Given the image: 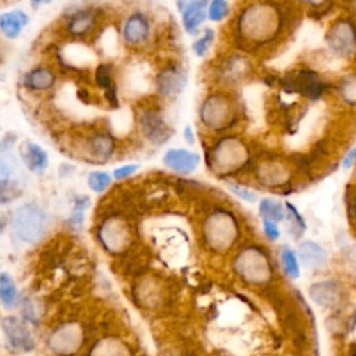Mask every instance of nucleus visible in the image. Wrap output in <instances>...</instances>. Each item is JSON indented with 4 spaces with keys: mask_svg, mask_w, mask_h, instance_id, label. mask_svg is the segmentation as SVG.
<instances>
[{
    "mask_svg": "<svg viewBox=\"0 0 356 356\" xmlns=\"http://www.w3.org/2000/svg\"><path fill=\"white\" fill-rule=\"evenodd\" d=\"M285 14L273 1H259L248 6L238 15L236 33L242 44L260 47L273 42L282 31Z\"/></svg>",
    "mask_w": 356,
    "mask_h": 356,
    "instance_id": "f257e3e1",
    "label": "nucleus"
},
{
    "mask_svg": "<svg viewBox=\"0 0 356 356\" xmlns=\"http://www.w3.org/2000/svg\"><path fill=\"white\" fill-rule=\"evenodd\" d=\"M249 159L246 145L234 136L220 140L209 154V165L214 172L231 174L242 168Z\"/></svg>",
    "mask_w": 356,
    "mask_h": 356,
    "instance_id": "f03ea898",
    "label": "nucleus"
},
{
    "mask_svg": "<svg viewBox=\"0 0 356 356\" xmlns=\"http://www.w3.org/2000/svg\"><path fill=\"white\" fill-rule=\"evenodd\" d=\"M239 235L236 218L227 210H214L204 222V239L214 250L231 248Z\"/></svg>",
    "mask_w": 356,
    "mask_h": 356,
    "instance_id": "7ed1b4c3",
    "label": "nucleus"
},
{
    "mask_svg": "<svg viewBox=\"0 0 356 356\" xmlns=\"http://www.w3.org/2000/svg\"><path fill=\"white\" fill-rule=\"evenodd\" d=\"M47 227L46 211L35 203L21 204L13 217V231L15 236L26 243L38 242Z\"/></svg>",
    "mask_w": 356,
    "mask_h": 356,
    "instance_id": "20e7f679",
    "label": "nucleus"
},
{
    "mask_svg": "<svg viewBox=\"0 0 356 356\" xmlns=\"http://www.w3.org/2000/svg\"><path fill=\"white\" fill-rule=\"evenodd\" d=\"M234 266L238 275L253 285L266 284L273 275V267L268 256L257 246L243 249L238 254Z\"/></svg>",
    "mask_w": 356,
    "mask_h": 356,
    "instance_id": "39448f33",
    "label": "nucleus"
},
{
    "mask_svg": "<svg viewBox=\"0 0 356 356\" xmlns=\"http://www.w3.org/2000/svg\"><path fill=\"white\" fill-rule=\"evenodd\" d=\"M102 10L96 7H79L64 17L63 31L71 39H86L92 36L102 19Z\"/></svg>",
    "mask_w": 356,
    "mask_h": 356,
    "instance_id": "423d86ee",
    "label": "nucleus"
},
{
    "mask_svg": "<svg viewBox=\"0 0 356 356\" xmlns=\"http://www.w3.org/2000/svg\"><path fill=\"white\" fill-rule=\"evenodd\" d=\"M97 239L104 250L111 254H120L131 243L129 225L118 217H108L99 225Z\"/></svg>",
    "mask_w": 356,
    "mask_h": 356,
    "instance_id": "0eeeda50",
    "label": "nucleus"
},
{
    "mask_svg": "<svg viewBox=\"0 0 356 356\" xmlns=\"http://www.w3.org/2000/svg\"><path fill=\"white\" fill-rule=\"evenodd\" d=\"M325 42L337 56H352L356 51V24L349 18L337 19L327 31Z\"/></svg>",
    "mask_w": 356,
    "mask_h": 356,
    "instance_id": "6e6552de",
    "label": "nucleus"
},
{
    "mask_svg": "<svg viewBox=\"0 0 356 356\" xmlns=\"http://www.w3.org/2000/svg\"><path fill=\"white\" fill-rule=\"evenodd\" d=\"M282 88L288 92H296L312 100H317L325 90V83L320 79L317 72L302 70L286 75L282 79Z\"/></svg>",
    "mask_w": 356,
    "mask_h": 356,
    "instance_id": "1a4fd4ad",
    "label": "nucleus"
},
{
    "mask_svg": "<svg viewBox=\"0 0 356 356\" xmlns=\"http://www.w3.org/2000/svg\"><path fill=\"white\" fill-rule=\"evenodd\" d=\"M83 343V331L76 323H64L49 335L47 345L56 353H75Z\"/></svg>",
    "mask_w": 356,
    "mask_h": 356,
    "instance_id": "9d476101",
    "label": "nucleus"
},
{
    "mask_svg": "<svg viewBox=\"0 0 356 356\" xmlns=\"http://www.w3.org/2000/svg\"><path fill=\"white\" fill-rule=\"evenodd\" d=\"M232 117L231 103L221 95H213L204 100L200 108V118L204 125L213 129H221L228 125Z\"/></svg>",
    "mask_w": 356,
    "mask_h": 356,
    "instance_id": "9b49d317",
    "label": "nucleus"
},
{
    "mask_svg": "<svg viewBox=\"0 0 356 356\" xmlns=\"http://www.w3.org/2000/svg\"><path fill=\"white\" fill-rule=\"evenodd\" d=\"M1 330L7 343L15 350H31L35 346V339L28 324L17 316H6L1 320Z\"/></svg>",
    "mask_w": 356,
    "mask_h": 356,
    "instance_id": "f8f14e48",
    "label": "nucleus"
},
{
    "mask_svg": "<svg viewBox=\"0 0 356 356\" xmlns=\"http://www.w3.org/2000/svg\"><path fill=\"white\" fill-rule=\"evenodd\" d=\"M150 19L146 14L135 11L127 17L122 25V39L128 46H140L150 36Z\"/></svg>",
    "mask_w": 356,
    "mask_h": 356,
    "instance_id": "ddd939ff",
    "label": "nucleus"
},
{
    "mask_svg": "<svg viewBox=\"0 0 356 356\" xmlns=\"http://www.w3.org/2000/svg\"><path fill=\"white\" fill-rule=\"evenodd\" d=\"M83 145L88 160L96 163H104L110 160L115 149L114 138L103 131L89 134V136L83 140Z\"/></svg>",
    "mask_w": 356,
    "mask_h": 356,
    "instance_id": "4468645a",
    "label": "nucleus"
},
{
    "mask_svg": "<svg viewBox=\"0 0 356 356\" xmlns=\"http://www.w3.org/2000/svg\"><path fill=\"white\" fill-rule=\"evenodd\" d=\"M309 295L314 303H317L321 307L332 309L339 305L342 300V286L335 280H325L316 282L310 286Z\"/></svg>",
    "mask_w": 356,
    "mask_h": 356,
    "instance_id": "2eb2a0df",
    "label": "nucleus"
},
{
    "mask_svg": "<svg viewBox=\"0 0 356 356\" xmlns=\"http://www.w3.org/2000/svg\"><path fill=\"white\" fill-rule=\"evenodd\" d=\"M143 135L154 145H161L172 135L167 122L154 111H145L139 118Z\"/></svg>",
    "mask_w": 356,
    "mask_h": 356,
    "instance_id": "dca6fc26",
    "label": "nucleus"
},
{
    "mask_svg": "<svg viewBox=\"0 0 356 356\" xmlns=\"http://www.w3.org/2000/svg\"><path fill=\"white\" fill-rule=\"evenodd\" d=\"M163 163L168 168H171L179 174H191L199 165L200 156L197 153L189 152L186 149H170L164 154Z\"/></svg>",
    "mask_w": 356,
    "mask_h": 356,
    "instance_id": "f3484780",
    "label": "nucleus"
},
{
    "mask_svg": "<svg viewBox=\"0 0 356 356\" xmlns=\"http://www.w3.org/2000/svg\"><path fill=\"white\" fill-rule=\"evenodd\" d=\"M185 74L175 65L165 67L157 76V90L163 96H175L185 86Z\"/></svg>",
    "mask_w": 356,
    "mask_h": 356,
    "instance_id": "a211bd4d",
    "label": "nucleus"
},
{
    "mask_svg": "<svg viewBox=\"0 0 356 356\" xmlns=\"http://www.w3.org/2000/svg\"><path fill=\"white\" fill-rule=\"evenodd\" d=\"M29 24V17L24 10L14 8L0 14V32L7 39H15Z\"/></svg>",
    "mask_w": 356,
    "mask_h": 356,
    "instance_id": "6ab92c4d",
    "label": "nucleus"
},
{
    "mask_svg": "<svg viewBox=\"0 0 356 356\" xmlns=\"http://www.w3.org/2000/svg\"><path fill=\"white\" fill-rule=\"evenodd\" d=\"M24 86L33 92H44L54 86L56 83V74L51 68L39 65L32 70H29L24 75Z\"/></svg>",
    "mask_w": 356,
    "mask_h": 356,
    "instance_id": "aec40b11",
    "label": "nucleus"
},
{
    "mask_svg": "<svg viewBox=\"0 0 356 356\" xmlns=\"http://www.w3.org/2000/svg\"><path fill=\"white\" fill-rule=\"evenodd\" d=\"M21 160L26 165L29 171L40 172L43 171L49 164V156L44 149H42L38 143L26 140L19 147Z\"/></svg>",
    "mask_w": 356,
    "mask_h": 356,
    "instance_id": "412c9836",
    "label": "nucleus"
},
{
    "mask_svg": "<svg viewBox=\"0 0 356 356\" xmlns=\"http://www.w3.org/2000/svg\"><path fill=\"white\" fill-rule=\"evenodd\" d=\"M299 259L302 264L309 270H318L327 264V252L316 242L306 241L299 246Z\"/></svg>",
    "mask_w": 356,
    "mask_h": 356,
    "instance_id": "4be33fe9",
    "label": "nucleus"
},
{
    "mask_svg": "<svg viewBox=\"0 0 356 356\" xmlns=\"http://www.w3.org/2000/svg\"><path fill=\"white\" fill-rule=\"evenodd\" d=\"M206 7L202 6H196L188 1L186 7L181 11L182 13V24L185 31L189 35H195L197 33L199 26L206 21Z\"/></svg>",
    "mask_w": 356,
    "mask_h": 356,
    "instance_id": "5701e85b",
    "label": "nucleus"
},
{
    "mask_svg": "<svg viewBox=\"0 0 356 356\" xmlns=\"http://www.w3.org/2000/svg\"><path fill=\"white\" fill-rule=\"evenodd\" d=\"M18 300V291L13 277L8 273H0V303L4 309L11 310Z\"/></svg>",
    "mask_w": 356,
    "mask_h": 356,
    "instance_id": "b1692460",
    "label": "nucleus"
},
{
    "mask_svg": "<svg viewBox=\"0 0 356 356\" xmlns=\"http://www.w3.org/2000/svg\"><path fill=\"white\" fill-rule=\"evenodd\" d=\"M259 179L268 185H277L288 179V172L280 164H266L259 170Z\"/></svg>",
    "mask_w": 356,
    "mask_h": 356,
    "instance_id": "393cba45",
    "label": "nucleus"
},
{
    "mask_svg": "<svg viewBox=\"0 0 356 356\" xmlns=\"http://www.w3.org/2000/svg\"><path fill=\"white\" fill-rule=\"evenodd\" d=\"M259 213L263 218L273 220L275 222L282 221L285 217V210L284 206L273 199H261L259 204Z\"/></svg>",
    "mask_w": 356,
    "mask_h": 356,
    "instance_id": "a878e982",
    "label": "nucleus"
},
{
    "mask_svg": "<svg viewBox=\"0 0 356 356\" xmlns=\"http://www.w3.org/2000/svg\"><path fill=\"white\" fill-rule=\"evenodd\" d=\"M95 82L99 88L104 92L108 89H114V79H113V65L107 63H102L95 70Z\"/></svg>",
    "mask_w": 356,
    "mask_h": 356,
    "instance_id": "bb28decb",
    "label": "nucleus"
},
{
    "mask_svg": "<svg viewBox=\"0 0 356 356\" xmlns=\"http://www.w3.org/2000/svg\"><path fill=\"white\" fill-rule=\"evenodd\" d=\"M90 206V199L88 196H78L74 202V209L71 213V217L68 220V224L75 228L79 229L83 224V216H85V210Z\"/></svg>",
    "mask_w": 356,
    "mask_h": 356,
    "instance_id": "cd10ccee",
    "label": "nucleus"
},
{
    "mask_svg": "<svg viewBox=\"0 0 356 356\" xmlns=\"http://www.w3.org/2000/svg\"><path fill=\"white\" fill-rule=\"evenodd\" d=\"M22 195V188L15 181L3 179L0 181V206L8 204Z\"/></svg>",
    "mask_w": 356,
    "mask_h": 356,
    "instance_id": "c85d7f7f",
    "label": "nucleus"
},
{
    "mask_svg": "<svg viewBox=\"0 0 356 356\" xmlns=\"http://www.w3.org/2000/svg\"><path fill=\"white\" fill-rule=\"evenodd\" d=\"M281 263H282L284 271L291 278H298L300 275V270H299L296 254H295V252L291 248H288V246L282 248V250H281Z\"/></svg>",
    "mask_w": 356,
    "mask_h": 356,
    "instance_id": "c756f323",
    "label": "nucleus"
},
{
    "mask_svg": "<svg viewBox=\"0 0 356 356\" xmlns=\"http://www.w3.org/2000/svg\"><path fill=\"white\" fill-rule=\"evenodd\" d=\"M111 175L106 171H92L88 175V186L96 193L104 192L111 184Z\"/></svg>",
    "mask_w": 356,
    "mask_h": 356,
    "instance_id": "7c9ffc66",
    "label": "nucleus"
},
{
    "mask_svg": "<svg viewBox=\"0 0 356 356\" xmlns=\"http://www.w3.org/2000/svg\"><path fill=\"white\" fill-rule=\"evenodd\" d=\"M229 13V4L228 0H211L209 3V19L214 22H220L227 18Z\"/></svg>",
    "mask_w": 356,
    "mask_h": 356,
    "instance_id": "2f4dec72",
    "label": "nucleus"
},
{
    "mask_svg": "<svg viewBox=\"0 0 356 356\" xmlns=\"http://www.w3.org/2000/svg\"><path fill=\"white\" fill-rule=\"evenodd\" d=\"M339 92L345 102L356 104V75H349L343 78L339 85Z\"/></svg>",
    "mask_w": 356,
    "mask_h": 356,
    "instance_id": "473e14b6",
    "label": "nucleus"
},
{
    "mask_svg": "<svg viewBox=\"0 0 356 356\" xmlns=\"http://www.w3.org/2000/svg\"><path fill=\"white\" fill-rule=\"evenodd\" d=\"M213 40H214V31L210 29V28H207V29L203 32V35H202L199 39H196V40L193 42V44H192V49H193L195 54L199 56V57L204 56V54L209 51L210 46L213 44Z\"/></svg>",
    "mask_w": 356,
    "mask_h": 356,
    "instance_id": "72a5a7b5",
    "label": "nucleus"
},
{
    "mask_svg": "<svg viewBox=\"0 0 356 356\" xmlns=\"http://www.w3.org/2000/svg\"><path fill=\"white\" fill-rule=\"evenodd\" d=\"M286 207H288V210H289V220H291V224L293 225V229H292L293 236H295V238H299V236H302V232L306 229V224H305L302 216L298 213L296 207H293L291 203H286Z\"/></svg>",
    "mask_w": 356,
    "mask_h": 356,
    "instance_id": "f704fd0d",
    "label": "nucleus"
},
{
    "mask_svg": "<svg viewBox=\"0 0 356 356\" xmlns=\"http://www.w3.org/2000/svg\"><path fill=\"white\" fill-rule=\"evenodd\" d=\"M228 186L231 188V191H232L236 196H239L241 199H243V200H246V202H254V200L257 199L256 193L252 192L250 189L242 188V186H239V185H236V184H228Z\"/></svg>",
    "mask_w": 356,
    "mask_h": 356,
    "instance_id": "c9c22d12",
    "label": "nucleus"
},
{
    "mask_svg": "<svg viewBox=\"0 0 356 356\" xmlns=\"http://www.w3.org/2000/svg\"><path fill=\"white\" fill-rule=\"evenodd\" d=\"M263 228H264V232H266V235H267L268 239L277 241V239L280 238V228H278V225H277L275 221L264 218V220H263Z\"/></svg>",
    "mask_w": 356,
    "mask_h": 356,
    "instance_id": "e433bc0d",
    "label": "nucleus"
},
{
    "mask_svg": "<svg viewBox=\"0 0 356 356\" xmlns=\"http://www.w3.org/2000/svg\"><path fill=\"white\" fill-rule=\"evenodd\" d=\"M138 168H139L138 164H125V165L115 168L113 172V177L115 179H124V178H128L129 175H132Z\"/></svg>",
    "mask_w": 356,
    "mask_h": 356,
    "instance_id": "4c0bfd02",
    "label": "nucleus"
},
{
    "mask_svg": "<svg viewBox=\"0 0 356 356\" xmlns=\"http://www.w3.org/2000/svg\"><path fill=\"white\" fill-rule=\"evenodd\" d=\"M10 174H11L10 165L3 159H0V181L7 179L10 177Z\"/></svg>",
    "mask_w": 356,
    "mask_h": 356,
    "instance_id": "58836bf2",
    "label": "nucleus"
},
{
    "mask_svg": "<svg viewBox=\"0 0 356 356\" xmlns=\"http://www.w3.org/2000/svg\"><path fill=\"white\" fill-rule=\"evenodd\" d=\"M355 160H356V149H352V150L346 154V157H345V160H343V168L348 170L349 167H352V164L355 163Z\"/></svg>",
    "mask_w": 356,
    "mask_h": 356,
    "instance_id": "ea45409f",
    "label": "nucleus"
},
{
    "mask_svg": "<svg viewBox=\"0 0 356 356\" xmlns=\"http://www.w3.org/2000/svg\"><path fill=\"white\" fill-rule=\"evenodd\" d=\"M300 1H302V3H305V4H309L310 7H314V8H321V7L327 6L330 0H300Z\"/></svg>",
    "mask_w": 356,
    "mask_h": 356,
    "instance_id": "a19ab883",
    "label": "nucleus"
},
{
    "mask_svg": "<svg viewBox=\"0 0 356 356\" xmlns=\"http://www.w3.org/2000/svg\"><path fill=\"white\" fill-rule=\"evenodd\" d=\"M50 0H29V4H31V7L32 8H39L40 6H43V4H46V3H49Z\"/></svg>",
    "mask_w": 356,
    "mask_h": 356,
    "instance_id": "79ce46f5",
    "label": "nucleus"
},
{
    "mask_svg": "<svg viewBox=\"0 0 356 356\" xmlns=\"http://www.w3.org/2000/svg\"><path fill=\"white\" fill-rule=\"evenodd\" d=\"M184 136H185V139H186L189 143H193L195 136H193V134H192V131H191V127H186V128H185V134H184Z\"/></svg>",
    "mask_w": 356,
    "mask_h": 356,
    "instance_id": "37998d69",
    "label": "nucleus"
},
{
    "mask_svg": "<svg viewBox=\"0 0 356 356\" xmlns=\"http://www.w3.org/2000/svg\"><path fill=\"white\" fill-rule=\"evenodd\" d=\"M188 1L192 4H196V6H202V7H206L210 3V0H188Z\"/></svg>",
    "mask_w": 356,
    "mask_h": 356,
    "instance_id": "c03bdc74",
    "label": "nucleus"
},
{
    "mask_svg": "<svg viewBox=\"0 0 356 356\" xmlns=\"http://www.w3.org/2000/svg\"><path fill=\"white\" fill-rule=\"evenodd\" d=\"M188 4V0H177V6H178V10L182 11Z\"/></svg>",
    "mask_w": 356,
    "mask_h": 356,
    "instance_id": "a18cd8bd",
    "label": "nucleus"
},
{
    "mask_svg": "<svg viewBox=\"0 0 356 356\" xmlns=\"http://www.w3.org/2000/svg\"><path fill=\"white\" fill-rule=\"evenodd\" d=\"M4 225H6V221H4V218L0 217V232L4 229Z\"/></svg>",
    "mask_w": 356,
    "mask_h": 356,
    "instance_id": "49530a36",
    "label": "nucleus"
},
{
    "mask_svg": "<svg viewBox=\"0 0 356 356\" xmlns=\"http://www.w3.org/2000/svg\"><path fill=\"white\" fill-rule=\"evenodd\" d=\"M355 211H356V202H355Z\"/></svg>",
    "mask_w": 356,
    "mask_h": 356,
    "instance_id": "de8ad7c7",
    "label": "nucleus"
}]
</instances>
